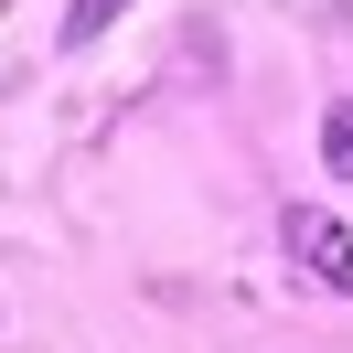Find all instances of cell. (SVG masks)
<instances>
[{"label": "cell", "mask_w": 353, "mask_h": 353, "mask_svg": "<svg viewBox=\"0 0 353 353\" xmlns=\"http://www.w3.org/2000/svg\"><path fill=\"white\" fill-rule=\"evenodd\" d=\"M279 246H289V268H300L310 289L353 300V225H343V214H321V203H289V214H279Z\"/></svg>", "instance_id": "1"}, {"label": "cell", "mask_w": 353, "mask_h": 353, "mask_svg": "<svg viewBox=\"0 0 353 353\" xmlns=\"http://www.w3.org/2000/svg\"><path fill=\"white\" fill-rule=\"evenodd\" d=\"M321 161H332V182H353V97L321 118Z\"/></svg>", "instance_id": "2"}, {"label": "cell", "mask_w": 353, "mask_h": 353, "mask_svg": "<svg viewBox=\"0 0 353 353\" xmlns=\"http://www.w3.org/2000/svg\"><path fill=\"white\" fill-rule=\"evenodd\" d=\"M118 11H129V0H75V11H65V43H97Z\"/></svg>", "instance_id": "3"}]
</instances>
